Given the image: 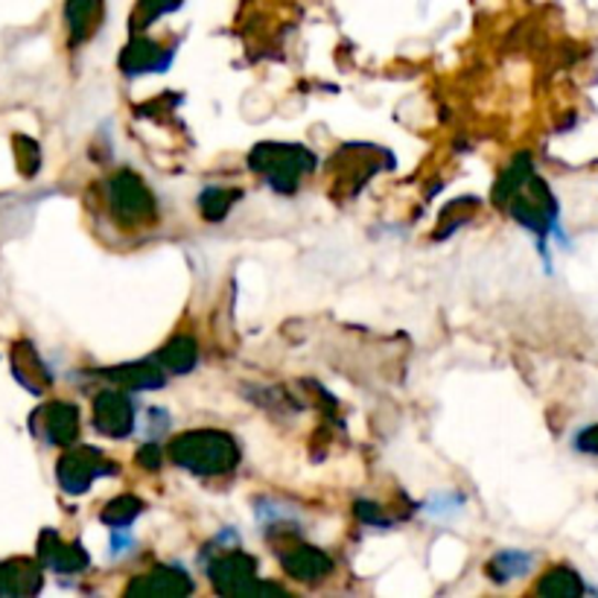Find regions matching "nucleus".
Segmentation results:
<instances>
[{
	"label": "nucleus",
	"mask_w": 598,
	"mask_h": 598,
	"mask_svg": "<svg viewBox=\"0 0 598 598\" xmlns=\"http://www.w3.org/2000/svg\"><path fill=\"white\" fill-rule=\"evenodd\" d=\"M178 465L191 467L193 474H225L237 465V447L225 433H187L173 444Z\"/></svg>",
	"instance_id": "obj_1"
},
{
	"label": "nucleus",
	"mask_w": 598,
	"mask_h": 598,
	"mask_svg": "<svg viewBox=\"0 0 598 598\" xmlns=\"http://www.w3.org/2000/svg\"><path fill=\"white\" fill-rule=\"evenodd\" d=\"M94 424L100 433H106L109 438H123L129 435L134 424V412L129 406V400L120 391H106L97 398V406H94Z\"/></svg>",
	"instance_id": "obj_2"
},
{
	"label": "nucleus",
	"mask_w": 598,
	"mask_h": 598,
	"mask_svg": "<svg viewBox=\"0 0 598 598\" xmlns=\"http://www.w3.org/2000/svg\"><path fill=\"white\" fill-rule=\"evenodd\" d=\"M111 467L100 465V456L94 453V449H79L74 456H65V461L58 465V479H62V488L74 490H85L88 485L97 479L100 474H109Z\"/></svg>",
	"instance_id": "obj_3"
},
{
	"label": "nucleus",
	"mask_w": 598,
	"mask_h": 598,
	"mask_svg": "<svg viewBox=\"0 0 598 598\" xmlns=\"http://www.w3.org/2000/svg\"><path fill=\"white\" fill-rule=\"evenodd\" d=\"M537 592L552 598H578L584 592V581L569 566H555V569H548L543 575V581L537 584Z\"/></svg>",
	"instance_id": "obj_4"
},
{
	"label": "nucleus",
	"mask_w": 598,
	"mask_h": 598,
	"mask_svg": "<svg viewBox=\"0 0 598 598\" xmlns=\"http://www.w3.org/2000/svg\"><path fill=\"white\" fill-rule=\"evenodd\" d=\"M283 566L295 578H318V575L330 573V561L318 548H295L292 555L283 557Z\"/></svg>",
	"instance_id": "obj_5"
},
{
	"label": "nucleus",
	"mask_w": 598,
	"mask_h": 598,
	"mask_svg": "<svg viewBox=\"0 0 598 598\" xmlns=\"http://www.w3.org/2000/svg\"><path fill=\"white\" fill-rule=\"evenodd\" d=\"M534 566V555L529 552H499L493 561L488 564V573L493 581H511V578H520Z\"/></svg>",
	"instance_id": "obj_6"
},
{
	"label": "nucleus",
	"mask_w": 598,
	"mask_h": 598,
	"mask_svg": "<svg viewBox=\"0 0 598 598\" xmlns=\"http://www.w3.org/2000/svg\"><path fill=\"white\" fill-rule=\"evenodd\" d=\"M47 417H51V426H47V435L56 444H65V441H74L76 435V409L65 406V403H56V406L47 409Z\"/></svg>",
	"instance_id": "obj_7"
},
{
	"label": "nucleus",
	"mask_w": 598,
	"mask_h": 598,
	"mask_svg": "<svg viewBox=\"0 0 598 598\" xmlns=\"http://www.w3.org/2000/svg\"><path fill=\"white\" fill-rule=\"evenodd\" d=\"M138 511H141V502H138V499H117L115 505L102 514V520L109 525H115V529H120V525H126L129 520H134Z\"/></svg>",
	"instance_id": "obj_8"
},
{
	"label": "nucleus",
	"mask_w": 598,
	"mask_h": 598,
	"mask_svg": "<svg viewBox=\"0 0 598 598\" xmlns=\"http://www.w3.org/2000/svg\"><path fill=\"white\" fill-rule=\"evenodd\" d=\"M164 359H170L175 371H187L193 366V359H196V350H193L191 339H175L170 348L164 350Z\"/></svg>",
	"instance_id": "obj_9"
},
{
	"label": "nucleus",
	"mask_w": 598,
	"mask_h": 598,
	"mask_svg": "<svg viewBox=\"0 0 598 598\" xmlns=\"http://www.w3.org/2000/svg\"><path fill=\"white\" fill-rule=\"evenodd\" d=\"M575 449L587 453V456H598V424L584 426L581 433L575 435Z\"/></svg>",
	"instance_id": "obj_10"
}]
</instances>
